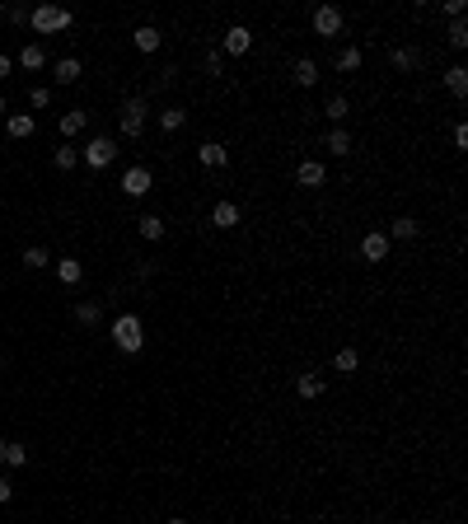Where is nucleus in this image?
Instances as JSON below:
<instances>
[{"mask_svg": "<svg viewBox=\"0 0 468 524\" xmlns=\"http://www.w3.org/2000/svg\"><path fill=\"white\" fill-rule=\"evenodd\" d=\"M150 187H155L150 169H140V164H136V169H126V173H122V192H126V197H145Z\"/></svg>", "mask_w": 468, "mask_h": 524, "instance_id": "6", "label": "nucleus"}, {"mask_svg": "<svg viewBox=\"0 0 468 524\" xmlns=\"http://www.w3.org/2000/svg\"><path fill=\"white\" fill-rule=\"evenodd\" d=\"M337 71H346V75L360 71V52H356V47H342V52H337Z\"/></svg>", "mask_w": 468, "mask_h": 524, "instance_id": "29", "label": "nucleus"}, {"mask_svg": "<svg viewBox=\"0 0 468 524\" xmlns=\"http://www.w3.org/2000/svg\"><path fill=\"white\" fill-rule=\"evenodd\" d=\"M131 43H136V52H159V43H164V38H159V29L140 24V29L131 33Z\"/></svg>", "mask_w": 468, "mask_h": 524, "instance_id": "15", "label": "nucleus"}, {"mask_svg": "<svg viewBox=\"0 0 468 524\" xmlns=\"http://www.w3.org/2000/svg\"><path fill=\"white\" fill-rule=\"evenodd\" d=\"M80 159H85V164H89V169H108L112 159H117V145H112L108 136H94L89 145H85V150H80Z\"/></svg>", "mask_w": 468, "mask_h": 524, "instance_id": "3", "label": "nucleus"}, {"mask_svg": "<svg viewBox=\"0 0 468 524\" xmlns=\"http://www.w3.org/2000/svg\"><path fill=\"white\" fill-rule=\"evenodd\" d=\"M169 524H187V520H169Z\"/></svg>", "mask_w": 468, "mask_h": 524, "instance_id": "41", "label": "nucleus"}, {"mask_svg": "<svg viewBox=\"0 0 468 524\" xmlns=\"http://www.w3.org/2000/svg\"><path fill=\"white\" fill-rule=\"evenodd\" d=\"M211 225H216V230H234V225H239V206H234V201H216V206H211Z\"/></svg>", "mask_w": 468, "mask_h": 524, "instance_id": "11", "label": "nucleus"}, {"mask_svg": "<svg viewBox=\"0 0 468 524\" xmlns=\"http://www.w3.org/2000/svg\"><path fill=\"white\" fill-rule=\"evenodd\" d=\"M0 365H5V361H0Z\"/></svg>", "mask_w": 468, "mask_h": 524, "instance_id": "43", "label": "nucleus"}, {"mask_svg": "<svg viewBox=\"0 0 468 524\" xmlns=\"http://www.w3.org/2000/svg\"><path fill=\"white\" fill-rule=\"evenodd\" d=\"M249 47H253V33L244 29V24H230V29H225V52H230V57H244Z\"/></svg>", "mask_w": 468, "mask_h": 524, "instance_id": "8", "label": "nucleus"}, {"mask_svg": "<svg viewBox=\"0 0 468 524\" xmlns=\"http://www.w3.org/2000/svg\"><path fill=\"white\" fill-rule=\"evenodd\" d=\"M24 262H29L33 272H38V267H47L52 258H47V248H29V253H24Z\"/></svg>", "mask_w": 468, "mask_h": 524, "instance_id": "33", "label": "nucleus"}, {"mask_svg": "<svg viewBox=\"0 0 468 524\" xmlns=\"http://www.w3.org/2000/svg\"><path fill=\"white\" fill-rule=\"evenodd\" d=\"M112 342H117V351H126V356H136L140 347H145V328H140L136 314H122V319L112 323Z\"/></svg>", "mask_w": 468, "mask_h": 524, "instance_id": "2", "label": "nucleus"}, {"mask_svg": "<svg viewBox=\"0 0 468 524\" xmlns=\"http://www.w3.org/2000/svg\"><path fill=\"white\" fill-rule=\"evenodd\" d=\"M52 164H57V169H75V164H80V150H75V145H71V140H66L61 150L52 154Z\"/></svg>", "mask_w": 468, "mask_h": 524, "instance_id": "25", "label": "nucleus"}, {"mask_svg": "<svg viewBox=\"0 0 468 524\" xmlns=\"http://www.w3.org/2000/svg\"><path fill=\"white\" fill-rule=\"evenodd\" d=\"M5 19H10V24H24V19H29V10H24V5H10V10H5Z\"/></svg>", "mask_w": 468, "mask_h": 524, "instance_id": "35", "label": "nucleus"}, {"mask_svg": "<svg viewBox=\"0 0 468 524\" xmlns=\"http://www.w3.org/2000/svg\"><path fill=\"white\" fill-rule=\"evenodd\" d=\"M10 66H15V61H10V57H5V52H0V80L10 75Z\"/></svg>", "mask_w": 468, "mask_h": 524, "instance_id": "39", "label": "nucleus"}, {"mask_svg": "<svg viewBox=\"0 0 468 524\" xmlns=\"http://www.w3.org/2000/svg\"><path fill=\"white\" fill-rule=\"evenodd\" d=\"M85 122H89V112H61V136L71 140V136H80V131H85Z\"/></svg>", "mask_w": 468, "mask_h": 524, "instance_id": "21", "label": "nucleus"}, {"mask_svg": "<svg viewBox=\"0 0 468 524\" xmlns=\"http://www.w3.org/2000/svg\"><path fill=\"white\" fill-rule=\"evenodd\" d=\"M0 463H5V440H0Z\"/></svg>", "mask_w": 468, "mask_h": 524, "instance_id": "40", "label": "nucleus"}, {"mask_svg": "<svg viewBox=\"0 0 468 524\" xmlns=\"http://www.w3.org/2000/svg\"><path fill=\"white\" fill-rule=\"evenodd\" d=\"M417 230H421V225H417L412 216H398V220L389 225V244H393V239H398V244H407V239H417Z\"/></svg>", "mask_w": 468, "mask_h": 524, "instance_id": "16", "label": "nucleus"}, {"mask_svg": "<svg viewBox=\"0 0 468 524\" xmlns=\"http://www.w3.org/2000/svg\"><path fill=\"white\" fill-rule=\"evenodd\" d=\"M295 183H300V187H323V183H328V169L319 164V159H305V164L295 169Z\"/></svg>", "mask_w": 468, "mask_h": 524, "instance_id": "9", "label": "nucleus"}, {"mask_svg": "<svg viewBox=\"0 0 468 524\" xmlns=\"http://www.w3.org/2000/svg\"><path fill=\"white\" fill-rule=\"evenodd\" d=\"M356 365H360V356L351 351V347H342V351L332 356V370H337V374H351V370H356Z\"/></svg>", "mask_w": 468, "mask_h": 524, "instance_id": "22", "label": "nucleus"}, {"mask_svg": "<svg viewBox=\"0 0 468 524\" xmlns=\"http://www.w3.org/2000/svg\"><path fill=\"white\" fill-rule=\"evenodd\" d=\"M159 126H164V131H183V126H187V112H183V108H164V112H159Z\"/></svg>", "mask_w": 468, "mask_h": 524, "instance_id": "23", "label": "nucleus"}, {"mask_svg": "<svg viewBox=\"0 0 468 524\" xmlns=\"http://www.w3.org/2000/svg\"><path fill=\"white\" fill-rule=\"evenodd\" d=\"M445 15H450V19H464V0H445Z\"/></svg>", "mask_w": 468, "mask_h": 524, "instance_id": "36", "label": "nucleus"}, {"mask_svg": "<svg viewBox=\"0 0 468 524\" xmlns=\"http://www.w3.org/2000/svg\"><path fill=\"white\" fill-rule=\"evenodd\" d=\"M75 319H80V323H98V305H94V300L75 305Z\"/></svg>", "mask_w": 468, "mask_h": 524, "instance_id": "31", "label": "nucleus"}, {"mask_svg": "<svg viewBox=\"0 0 468 524\" xmlns=\"http://www.w3.org/2000/svg\"><path fill=\"white\" fill-rule=\"evenodd\" d=\"M445 38H450V47H454V52H464V47H468V24H464V19H454Z\"/></svg>", "mask_w": 468, "mask_h": 524, "instance_id": "28", "label": "nucleus"}, {"mask_svg": "<svg viewBox=\"0 0 468 524\" xmlns=\"http://www.w3.org/2000/svg\"><path fill=\"white\" fill-rule=\"evenodd\" d=\"M10 496H15V482H10V478H0V501H10Z\"/></svg>", "mask_w": 468, "mask_h": 524, "instance_id": "38", "label": "nucleus"}, {"mask_svg": "<svg viewBox=\"0 0 468 524\" xmlns=\"http://www.w3.org/2000/svg\"><path fill=\"white\" fill-rule=\"evenodd\" d=\"M197 159H202L206 169H225V164H230V150H225L220 140H206V145H197Z\"/></svg>", "mask_w": 468, "mask_h": 524, "instance_id": "10", "label": "nucleus"}, {"mask_svg": "<svg viewBox=\"0 0 468 524\" xmlns=\"http://www.w3.org/2000/svg\"><path fill=\"white\" fill-rule=\"evenodd\" d=\"M57 281H61V286H80V281H85V262L61 258V262H57Z\"/></svg>", "mask_w": 468, "mask_h": 524, "instance_id": "13", "label": "nucleus"}, {"mask_svg": "<svg viewBox=\"0 0 468 524\" xmlns=\"http://www.w3.org/2000/svg\"><path fill=\"white\" fill-rule=\"evenodd\" d=\"M145 117H150L145 99H126V103H122V136H131V140H136L140 131H145Z\"/></svg>", "mask_w": 468, "mask_h": 524, "instance_id": "4", "label": "nucleus"}, {"mask_svg": "<svg viewBox=\"0 0 468 524\" xmlns=\"http://www.w3.org/2000/svg\"><path fill=\"white\" fill-rule=\"evenodd\" d=\"M5 126H10V136L15 140H24V136H33V126L38 122H33V112H10V122Z\"/></svg>", "mask_w": 468, "mask_h": 524, "instance_id": "19", "label": "nucleus"}, {"mask_svg": "<svg viewBox=\"0 0 468 524\" xmlns=\"http://www.w3.org/2000/svg\"><path fill=\"white\" fill-rule=\"evenodd\" d=\"M389 61H393V71H412V66H417V52H412V47H393Z\"/></svg>", "mask_w": 468, "mask_h": 524, "instance_id": "24", "label": "nucleus"}, {"mask_svg": "<svg viewBox=\"0 0 468 524\" xmlns=\"http://www.w3.org/2000/svg\"><path fill=\"white\" fill-rule=\"evenodd\" d=\"M140 239H150V244L164 239V220H159V216H140Z\"/></svg>", "mask_w": 468, "mask_h": 524, "instance_id": "26", "label": "nucleus"}, {"mask_svg": "<svg viewBox=\"0 0 468 524\" xmlns=\"http://www.w3.org/2000/svg\"><path fill=\"white\" fill-rule=\"evenodd\" d=\"M29 24H33V33H61L75 24V15L61 10V5H38V10H29Z\"/></svg>", "mask_w": 468, "mask_h": 524, "instance_id": "1", "label": "nucleus"}, {"mask_svg": "<svg viewBox=\"0 0 468 524\" xmlns=\"http://www.w3.org/2000/svg\"><path fill=\"white\" fill-rule=\"evenodd\" d=\"M314 33H319V38H337V33H342V10H337V5H319V10H314Z\"/></svg>", "mask_w": 468, "mask_h": 524, "instance_id": "5", "label": "nucleus"}, {"mask_svg": "<svg viewBox=\"0 0 468 524\" xmlns=\"http://www.w3.org/2000/svg\"><path fill=\"white\" fill-rule=\"evenodd\" d=\"M295 85H305V89L319 85V61H314V57H300L295 61Z\"/></svg>", "mask_w": 468, "mask_h": 524, "instance_id": "17", "label": "nucleus"}, {"mask_svg": "<svg viewBox=\"0 0 468 524\" xmlns=\"http://www.w3.org/2000/svg\"><path fill=\"white\" fill-rule=\"evenodd\" d=\"M328 154H351V136L346 131H328Z\"/></svg>", "mask_w": 468, "mask_h": 524, "instance_id": "30", "label": "nucleus"}, {"mask_svg": "<svg viewBox=\"0 0 468 524\" xmlns=\"http://www.w3.org/2000/svg\"><path fill=\"white\" fill-rule=\"evenodd\" d=\"M360 253H365V262H384V258H389V234L370 230L365 239H360Z\"/></svg>", "mask_w": 468, "mask_h": 524, "instance_id": "7", "label": "nucleus"}, {"mask_svg": "<svg viewBox=\"0 0 468 524\" xmlns=\"http://www.w3.org/2000/svg\"><path fill=\"white\" fill-rule=\"evenodd\" d=\"M454 145H459V150H468V126H464V122L454 126Z\"/></svg>", "mask_w": 468, "mask_h": 524, "instance_id": "37", "label": "nucleus"}, {"mask_svg": "<svg viewBox=\"0 0 468 524\" xmlns=\"http://www.w3.org/2000/svg\"><path fill=\"white\" fill-rule=\"evenodd\" d=\"M328 122H342V117H346V99H328Z\"/></svg>", "mask_w": 468, "mask_h": 524, "instance_id": "32", "label": "nucleus"}, {"mask_svg": "<svg viewBox=\"0 0 468 524\" xmlns=\"http://www.w3.org/2000/svg\"><path fill=\"white\" fill-rule=\"evenodd\" d=\"M19 66H24V71H43V66H47V52H43L38 43H29L24 52H19Z\"/></svg>", "mask_w": 468, "mask_h": 524, "instance_id": "20", "label": "nucleus"}, {"mask_svg": "<svg viewBox=\"0 0 468 524\" xmlns=\"http://www.w3.org/2000/svg\"><path fill=\"white\" fill-rule=\"evenodd\" d=\"M445 89H450L454 99H464L468 94V71L464 66H450V71H445Z\"/></svg>", "mask_w": 468, "mask_h": 524, "instance_id": "18", "label": "nucleus"}, {"mask_svg": "<svg viewBox=\"0 0 468 524\" xmlns=\"http://www.w3.org/2000/svg\"><path fill=\"white\" fill-rule=\"evenodd\" d=\"M0 112H5V99H0Z\"/></svg>", "mask_w": 468, "mask_h": 524, "instance_id": "42", "label": "nucleus"}, {"mask_svg": "<svg viewBox=\"0 0 468 524\" xmlns=\"http://www.w3.org/2000/svg\"><path fill=\"white\" fill-rule=\"evenodd\" d=\"M5 463L10 468H29V445H10L5 440Z\"/></svg>", "mask_w": 468, "mask_h": 524, "instance_id": "27", "label": "nucleus"}, {"mask_svg": "<svg viewBox=\"0 0 468 524\" xmlns=\"http://www.w3.org/2000/svg\"><path fill=\"white\" fill-rule=\"evenodd\" d=\"M323 388H328V379H323L319 370H305V374L295 379V393H300V398H319Z\"/></svg>", "mask_w": 468, "mask_h": 524, "instance_id": "12", "label": "nucleus"}, {"mask_svg": "<svg viewBox=\"0 0 468 524\" xmlns=\"http://www.w3.org/2000/svg\"><path fill=\"white\" fill-rule=\"evenodd\" d=\"M80 71H85V66H80L75 57H61V61L52 66V80H57V85H75V80H80Z\"/></svg>", "mask_w": 468, "mask_h": 524, "instance_id": "14", "label": "nucleus"}, {"mask_svg": "<svg viewBox=\"0 0 468 524\" xmlns=\"http://www.w3.org/2000/svg\"><path fill=\"white\" fill-rule=\"evenodd\" d=\"M29 103H33V108H47V103H52V89H47V85H38V89L29 94Z\"/></svg>", "mask_w": 468, "mask_h": 524, "instance_id": "34", "label": "nucleus"}]
</instances>
